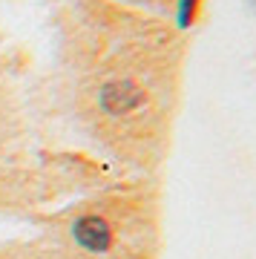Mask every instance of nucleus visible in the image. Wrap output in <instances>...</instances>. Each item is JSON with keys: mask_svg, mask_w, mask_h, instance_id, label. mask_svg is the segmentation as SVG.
Segmentation results:
<instances>
[{"mask_svg": "<svg viewBox=\"0 0 256 259\" xmlns=\"http://www.w3.org/2000/svg\"><path fill=\"white\" fill-rule=\"evenodd\" d=\"M72 236L81 248L92 250V253H104L112 245V231L101 216H81L72 225Z\"/></svg>", "mask_w": 256, "mask_h": 259, "instance_id": "nucleus-1", "label": "nucleus"}, {"mask_svg": "<svg viewBox=\"0 0 256 259\" xmlns=\"http://www.w3.org/2000/svg\"><path fill=\"white\" fill-rule=\"evenodd\" d=\"M141 101H144V93H141L133 81H112V83H107L104 93H101V104L110 112H115V115L136 110Z\"/></svg>", "mask_w": 256, "mask_h": 259, "instance_id": "nucleus-2", "label": "nucleus"}]
</instances>
